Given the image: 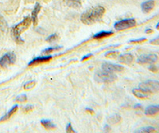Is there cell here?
Listing matches in <instances>:
<instances>
[{"label":"cell","instance_id":"1","mask_svg":"<svg viewBox=\"0 0 159 133\" xmlns=\"http://www.w3.org/2000/svg\"><path fill=\"white\" fill-rule=\"evenodd\" d=\"M104 13V7L101 6H97V7L88 10L84 13L82 14L80 19H81V22L85 25H92L96 22L101 21Z\"/></svg>","mask_w":159,"mask_h":133},{"label":"cell","instance_id":"2","mask_svg":"<svg viewBox=\"0 0 159 133\" xmlns=\"http://www.w3.org/2000/svg\"><path fill=\"white\" fill-rule=\"evenodd\" d=\"M31 22H32V19L30 17H25L22 22L13 27L12 34L15 38V42L18 44L24 43V40L21 38V34L30 26Z\"/></svg>","mask_w":159,"mask_h":133},{"label":"cell","instance_id":"3","mask_svg":"<svg viewBox=\"0 0 159 133\" xmlns=\"http://www.w3.org/2000/svg\"><path fill=\"white\" fill-rule=\"evenodd\" d=\"M94 78L96 81L99 83H111L117 79V76L114 73L104 71L102 69V71L95 73Z\"/></svg>","mask_w":159,"mask_h":133},{"label":"cell","instance_id":"4","mask_svg":"<svg viewBox=\"0 0 159 133\" xmlns=\"http://www.w3.org/2000/svg\"><path fill=\"white\" fill-rule=\"evenodd\" d=\"M139 88L150 93H154L159 91V82L157 80H148L139 84Z\"/></svg>","mask_w":159,"mask_h":133},{"label":"cell","instance_id":"5","mask_svg":"<svg viewBox=\"0 0 159 133\" xmlns=\"http://www.w3.org/2000/svg\"><path fill=\"white\" fill-rule=\"evenodd\" d=\"M136 26V21L134 18H128V19H123L115 23L114 28L116 30H124L130 29Z\"/></svg>","mask_w":159,"mask_h":133},{"label":"cell","instance_id":"6","mask_svg":"<svg viewBox=\"0 0 159 133\" xmlns=\"http://www.w3.org/2000/svg\"><path fill=\"white\" fill-rule=\"evenodd\" d=\"M16 61V55L12 52L6 53L0 58V67L5 68L11 66Z\"/></svg>","mask_w":159,"mask_h":133},{"label":"cell","instance_id":"7","mask_svg":"<svg viewBox=\"0 0 159 133\" xmlns=\"http://www.w3.org/2000/svg\"><path fill=\"white\" fill-rule=\"evenodd\" d=\"M158 59V57L155 53H150V54H144L140 56L138 58L137 62L139 64H154Z\"/></svg>","mask_w":159,"mask_h":133},{"label":"cell","instance_id":"8","mask_svg":"<svg viewBox=\"0 0 159 133\" xmlns=\"http://www.w3.org/2000/svg\"><path fill=\"white\" fill-rule=\"evenodd\" d=\"M102 69L104 71L111 72V73H119V72H123L124 70L123 66H119V65L112 64L109 62H104L102 64Z\"/></svg>","mask_w":159,"mask_h":133},{"label":"cell","instance_id":"9","mask_svg":"<svg viewBox=\"0 0 159 133\" xmlns=\"http://www.w3.org/2000/svg\"><path fill=\"white\" fill-rule=\"evenodd\" d=\"M52 59V56L50 55H47V56H42V57H38L36 58L33 59L30 62L28 66H37V65L42 64V63H45V62H48Z\"/></svg>","mask_w":159,"mask_h":133},{"label":"cell","instance_id":"10","mask_svg":"<svg viewBox=\"0 0 159 133\" xmlns=\"http://www.w3.org/2000/svg\"><path fill=\"white\" fill-rule=\"evenodd\" d=\"M154 6H155V1L154 0H147V1L142 3V11H143V13L148 14L154 9Z\"/></svg>","mask_w":159,"mask_h":133},{"label":"cell","instance_id":"11","mask_svg":"<svg viewBox=\"0 0 159 133\" xmlns=\"http://www.w3.org/2000/svg\"><path fill=\"white\" fill-rule=\"evenodd\" d=\"M159 113V104L150 105L145 109V114L148 117H154Z\"/></svg>","mask_w":159,"mask_h":133},{"label":"cell","instance_id":"12","mask_svg":"<svg viewBox=\"0 0 159 133\" xmlns=\"http://www.w3.org/2000/svg\"><path fill=\"white\" fill-rule=\"evenodd\" d=\"M132 93L134 94V96H135L137 98L139 99H147L150 97V93L148 92L145 91V90L142 89H134L132 90Z\"/></svg>","mask_w":159,"mask_h":133},{"label":"cell","instance_id":"13","mask_svg":"<svg viewBox=\"0 0 159 133\" xmlns=\"http://www.w3.org/2000/svg\"><path fill=\"white\" fill-rule=\"evenodd\" d=\"M41 9H42V6L40 5L38 2H37L34 7V9L33 10L32 14H31V19H32L33 23H34V26L38 25V15L40 11H41Z\"/></svg>","mask_w":159,"mask_h":133},{"label":"cell","instance_id":"14","mask_svg":"<svg viewBox=\"0 0 159 133\" xmlns=\"http://www.w3.org/2000/svg\"><path fill=\"white\" fill-rule=\"evenodd\" d=\"M119 62L123 63L125 65H130L134 61V57L130 53H126V54H122L119 56Z\"/></svg>","mask_w":159,"mask_h":133},{"label":"cell","instance_id":"15","mask_svg":"<svg viewBox=\"0 0 159 133\" xmlns=\"http://www.w3.org/2000/svg\"><path fill=\"white\" fill-rule=\"evenodd\" d=\"M63 2L68 7L74 8V9H79V8L81 7V2H80V0H63Z\"/></svg>","mask_w":159,"mask_h":133},{"label":"cell","instance_id":"16","mask_svg":"<svg viewBox=\"0 0 159 133\" xmlns=\"http://www.w3.org/2000/svg\"><path fill=\"white\" fill-rule=\"evenodd\" d=\"M18 105L14 106V107H13L5 116H3L2 118L0 119V122H4V121H7V120H9V119L11 118V117H12V116L14 115L17 111H18Z\"/></svg>","mask_w":159,"mask_h":133},{"label":"cell","instance_id":"17","mask_svg":"<svg viewBox=\"0 0 159 133\" xmlns=\"http://www.w3.org/2000/svg\"><path fill=\"white\" fill-rule=\"evenodd\" d=\"M113 32L112 31H101L99 33L96 34L94 36L92 37L94 39H104V38H107V37H110L113 34Z\"/></svg>","mask_w":159,"mask_h":133},{"label":"cell","instance_id":"18","mask_svg":"<svg viewBox=\"0 0 159 133\" xmlns=\"http://www.w3.org/2000/svg\"><path fill=\"white\" fill-rule=\"evenodd\" d=\"M121 120V116L119 114H115L107 118V123L110 124H118L119 123H120Z\"/></svg>","mask_w":159,"mask_h":133},{"label":"cell","instance_id":"19","mask_svg":"<svg viewBox=\"0 0 159 133\" xmlns=\"http://www.w3.org/2000/svg\"><path fill=\"white\" fill-rule=\"evenodd\" d=\"M41 124H42V126H43L45 129L51 130V129H55V128H56L55 124H52L50 120H41Z\"/></svg>","mask_w":159,"mask_h":133},{"label":"cell","instance_id":"20","mask_svg":"<svg viewBox=\"0 0 159 133\" xmlns=\"http://www.w3.org/2000/svg\"><path fill=\"white\" fill-rule=\"evenodd\" d=\"M157 130L155 129L153 127H147V128H140V129L137 130L134 132H140V133H153V132H156Z\"/></svg>","mask_w":159,"mask_h":133},{"label":"cell","instance_id":"21","mask_svg":"<svg viewBox=\"0 0 159 133\" xmlns=\"http://www.w3.org/2000/svg\"><path fill=\"white\" fill-rule=\"evenodd\" d=\"M61 49V46L47 48V49H44L43 51H42V53H43V54H45V55H49V54H50L51 53H52V52L57 51V50H59V49Z\"/></svg>","mask_w":159,"mask_h":133},{"label":"cell","instance_id":"22","mask_svg":"<svg viewBox=\"0 0 159 133\" xmlns=\"http://www.w3.org/2000/svg\"><path fill=\"white\" fill-rule=\"evenodd\" d=\"M35 85H36V81L35 80H30V81H28L27 83H25L24 85V89L30 90L32 89L33 88H34Z\"/></svg>","mask_w":159,"mask_h":133},{"label":"cell","instance_id":"23","mask_svg":"<svg viewBox=\"0 0 159 133\" xmlns=\"http://www.w3.org/2000/svg\"><path fill=\"white\" fill-rule=\"evenodd\" d=\"M119 51H110V52H107V53H105V57H107V58H116L119 56Z\"/></svg>","mask_w":159,"mask_h":133},{"label":"cell","instance_id":"24","mask_svg":"<svg viewBox=\"0 0 159 133\" xmlns=\"http://www.w3.org/2000/svg\"><path fill=\"white\" fill-rule=\"evenodd\" d=\"M27 100V97H26V95L25 94H22L17 97L16 98V101L17 102H19V103H23L25 101Z\"/></svg>","mask_w":159,"mask_h":133},{"label":"cell","instance_id":"25","mask_svg":"<svg viewBox=\"0 0 159 133\" xmlns=\"http://www.w3.org/2000/svg\"><path fill=\"white\" fill-rule=\"evenodd\" d=\"M59 39V37H58L57 34H52L50 35L49 37H48L47 39H46V41L48 42H56V41L58 40Z\"/></svg>","mask_w":159,"mask_h":133},{"label":"cell","instance_id":"26","mask_svg":"<svg viewBox=\"0 0 159 133\" xmlns=\"http://www.w3.org/2000/svg\"><path fill=\"white\" fill-rule=\"evenodd\" d=\"M7 22H6V21L4 20V18L2 16H0V30H4L7 29Z\"/></svg>","mask_w":159,"mask_h":133},{"label":"cell","instance_id":"27","mask_svg":"<svg viewBox=\"0 0 159 133\" xmlns=\"http://www.w3.org/2000/svg\"><path fill=\"white\" fill-rule=\"evenodd\" d=\"M146 41H147V39H146V38H142V39H135V40H130L129 42L132 44H139V43H143V42H146Z\"/></svg>","mask_w":159,"mask_h":133},{"label":"cell","instance_id":"28","mask_svg":"<svg viewBox=\"0 0 159 133\" xmlns=\"http://www.w3.org/2000/svg\"><path fill=\"white\" fill-rule=\"evenodd\" d=\"M34 107L33 105H26L25 107L23 108V112H24L25 113H27V112H30L33 111L34 110Z\"/></svg>","mask_w":159,"mask_h":133},{"label":"cell","instance_id":"29","mask_svg":"<svg viewBox=\"0 0 159 133\" xmlns=\"http://www.w3.org/2000/svg\"><path fill=\"white\" fill-rule=\"evenodd\" d=\"M150 43L151 45H154V46H159V36H157L155 39L150 40Z\"/></svg>","mask_w":159,"mask_h":133},{"label":"cell","instance_id":"30","mask_svg":"<svg viewBox=\"0 0 159 133\" xmlns=\"http://www.w3.org/2000/svg\"><path fill=\"white\" fill-rule=\"evenodd\" d=\"M149 70H150V71L153 72V73H157V72H158V68L156 66H154V65L151 64L149 66Z\"/></svg>","mask_w":159,"mask_h":133},{"label":"cell","instance_id":"31","mask_svg":"<svg viewBox=\"0 0 159 133\" xmlns=\"http://www.w3.org/2000/svg\"><path fill=\"white\" fill-rule=\"evenodd\" d=\"M66 132H69V133L76 132V131H75V130L72 128V124H68L67 127H66Z\"/></svg>","mask_w":159,"mask_h":133},{"label":"cell","instance_id":"32","mask_svg":"<svg viewBox=\"0 0 159 133\" xmlns=\"http://www.w3.org/2000/svg\"><path fill=\"white\" fill-rule=\"evenodd\" d=\"M92 56V54H89V55H86V56L83 57V58H82L81 61H85V60H87V59L90 58Z\"/></svg>","mask_w":159,"mask_h":133},{"label":"cell","instance_id":"33","mask_svg":"<svg viewBox=\"0 0 159 133\" xmlns=\"http://www.w3.org/2000/svg\"><path fill=\"white\" fill-rule=\"evenodd\" d=\"M86 111H87L88 112L90 113V114H94V110L92 109V108H86Z\"/></svg>","mask_w":159,"mask_h":133},{"label":"cell","instance_id":"34","mask_svg":"<svg viewBox=\"0 0 159 133\" xmlns=\"http://www.w3.org/2000/svg\"><path fill=\"white\" fill-rule=\"evenodd\" d=\"M111 131V128L110 126L108 125H106L104 127V131H107V132H108V131Z\"/></svg>","mask_w":159,"mask_h":133},{"label":"cell","instance_id":"35","mask_svg":"<svg viewBox=\"0 0 159 133\" xmlns=\"http://www.w3.org/2000/svg\"><path fill=\"white\" fill-rule=\"evenodd\" d=\"M134 108H135V109H142L143 108H142L141 104H136V105L134 106Z\"/></svg>","mask_w":159,"mask_h":133},{"label":"cell","instance_id":"36","mask_svg":"<svg viewBox=\"0 0 159 133\" xmlns=\"http://www.w3.org/2000/svg\"><path fill=\"white\" fill-rule=\"evenodd\" d=\"M145 32H146V34H151V33H153V30H152V29H147Z\"/></svg>","mask_w":159,"mask_h":133},{"label":"cell","instance_id":"37","mask_svg":"<svg viewBox=\"0 0 159 133\" xmlns=\"http://www.w3.org/2000/svg\"><path fill=\"white\" fill-rule=\"evenodd\" d=\"M156 29L159 30V22L157 24V25H156Z\"/></svg>","mask_w":159,"mask_h":133},{"label":"cell","instance_id":"38","mask_svg":"<svg viewBox=\"0 0 159 133\" xmlns=\"http://www.w3.org/2000/svg\"><path fill=\"white\" fill-rule=\"evenodd\" d=\"M45 2H49V1H51V0H44Z\"/></svg>","mask_w":159,"mask_h":133}]
</instances>
